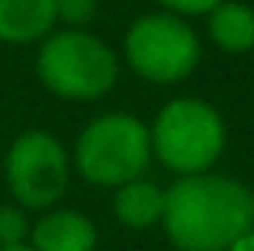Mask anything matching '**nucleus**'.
<instances>
[{"label":"nucleus","mask_w":254,"mask_h":251,"mask_svg":"<svg viewBox=\"0 0 254 251\" xmlns=\"http://www.w3.org/2000/svg\"><path fill=\"white\" fill-rule=\"evenodd\" d=\"M161 229L177 251H225L254 229V190L219 171L177 177L164 187Z\"/></svg>","instance_id":"obj_1"},{"label":"nucleus","mask_w":254,"mask_h":251,"mask_svg":"<svg viewBox=\"0 0 254 251\" xmlns=\"http://www.w3.org/2000/svg\"><path fill=\"white\" fill-rule=\"evenodd\" d=\"M29 213L16 203H0V248H13V245H26L29 242Z\"/></svg>","instance_id":"obj_11"},{"label":"nucleus","mask_w":254,"mask_h":251,"mask_svg":"<svg viewBox=\"0 0 254 251\" xmlns=\"http://www.w3.org/2000/svg\"><path fill=\"white\" fill-rule=\"evenodd\" d=\"M151 158L177 177L212 171L229 145V126L219 107L203 97H174L148 123Z\"/></svg>","instance_id":"obj_3"},{"label":"nucleus","mask_w":254,"mask_h":251,"mask_svg":"<svg viewBox=\"0 0 254 251\" xmlns=\"http://www.w3.org/2000/svg\"><path fill=\"white\" fill-rule=\"evenodd\" d=\"M32 68L36 81L52 97L68 103H97L119 84L123 58L97 32L58 26L39 42Z\"/></svg>","instance_id":"obj_2"},{"label":"nucleus","mask_w":254,"mask_h":251,"mask_svg":"<svg viewBox=\"0 0 254 251\" xmlns=\"http://www.w3.org/2000/svg\"><path fill=\"white\" fill-rule=\"evenodd\" d=\"M206 39L225 55H248L254 49V6L222 0L206 13Z\"/></svg>","instance_id":"obj_10"},{"label":"nucleus","mask_w":254,"mask_h":251,"mask_svg":"<svg viewBox=\"0 0 254 251\" xmlns=\"http://www.w3.org/2000/svg\"><path fill=\"white\" fill-rule=\"evenodd\" d=\"M225 251H254V229H248V232H242L235 242H232Z\"/></svg>","instance_id":"obj_14"},{"label":"nucleus","mask_w":254,"mask_h":251,"mask_svg":"<svg viewBox=\"0 0 254 251\" xmlns=\"http://www.w3.org/2000/svg\"><path fill=\"white\" fill-rule=\"evenodd\" d=\"M0 158H3V142H0Z\"/></svg>","instance_id":"obj_16"},{"label":"nucleus","mask_w":254,"mask_h":251,"mask_svg":"<svg viewBox=\"0 0 254 251\" xmlns=\"http://www.w3.org/2000/svg\"><path fill=\"white\" fill-rule=\"evenodd\" d=\"M97 13H100V0H55L58 26H68V29H87Z\"/></svg>","instance_id":"obj_12"},{"label":"nucleus","mask_w":254,"mask_h":251,"mask_svg":"<svg viewBox=\"0 0 254 251\" xmlns=\"http://www.w3.org/2000/svg\"><path fill=\"white\" fill-rule=\"evenodd\" d=\"M6 193L26 213H45L58 206L71 187V148L49 129H23L3 148Z\"/></svg>","instance_id":"obj_6"},{"label":"nucleus","mask_w":254,"mask_h":251,"mask_svg":"<svg viewBox=\"0 0 254 251\" xmlns=\"http://www.w3.org/2000/svg\"><path fill=\"white\" fill-rule=\"evenodd\" d=\"M0 251H32V248H29V242H26V245H13V248H0Z\"/></svg>","instance_id":"obj_15"},{"label":"nucleus","mask_w":254,"mask_h":251,"mask_svg":"<svg viewBox=\"0 0 254 251\" xmlns=\"http://www.w3.org/2000/svg\"><path fill=\"white\" fill-rule=\"evenodd\" d=\"M113 219L123 229L132 232H148V229L161 226L164 216V187H158L148 177H135V181L123 184L113 190Z\"/></svg>","instance_id":"obj_9"},{"label":"nucleus","mask_w":254,"mask_h":251,"mask_svg":"<svg viewBox=\"0 0 254 251\" xmlns=\"http://www.w3.org/2000/svg\"><path fill=\"white\" fill-rule=\"evenodd\" d=\"M55 29V0H0V42L3 45H39Z\"/></svg>","instance_id":"obj_8"},{"label":"nucleus","mask_w":254,"mask_h":251,"mask_svg":"<svg viewBox=\"0 0 254 251\" xmlns=\"http://www.w3.org/2000/svg\"><path fill=\"white\" fill-rule=\"evenodd\" d=\"M71 164L84 184L100 190H116L135 177H145L151 164L148 123L126 110L93 116L77 132Z\"/></svg>","instance_id":"obj_4"},{"label":"nucleus","mask_w":254,"mask_h":251,"mask_svg":"<svg viewBox=\"0 0 254 251\" xmlns=\"http://www.w3.org/2000/svg\"><path fill=\"white\" fill-rule=\"evenodd\" d=\"M129 71L155 87H174L196 74L203 62V39L190 19L168 10L142 13L123 32L119 52Z\"/></svg>","instance_id":"obj_5"},{"label":"nucleus","mask_w":254,"mask_h":251,"mask_svg":"<svg viewBox=\"0 0 254 251\" xmlns=\"http://www.w3.org/2000/svg\"><path fill=\"white\" fill-rule=\"evenodd\" d=\"M97 245H100L97 222L71 206L45 209L29 229L32 251H97Z\"/></svg>","instance_id":"obj_7"},{"label":"nucleus","mask_w":254,"mask_h":251,"mask_svg":"<svg viewBox=\"0 0 254 251\" xmlns=\"http://www.w3.org/2000/svg\"><path fill=\"white\" fill-rule=\"evenodd\" d=\"M155 3L161 6V10H168V13L193 19V16H206V13H209L216 3H222V0H155Z\"/></svg>","instance_id":"obj_13"}]
</instances>
